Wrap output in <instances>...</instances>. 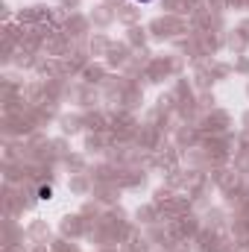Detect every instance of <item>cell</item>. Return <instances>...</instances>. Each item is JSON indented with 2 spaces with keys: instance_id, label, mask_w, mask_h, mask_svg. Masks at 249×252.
Masks as SVG:
<instances>
[{
  "instance_id": "1",
  "label": "cell",
  "mask_w": 249,
  "mask_h": 252,
  "mask_svg": "<svg viewBox=\"0 0 249 252\" xmlns=\"http://www.w3.org/2000/svg\"><path fill=\"white\" fill-rule=\"evenodd\" d=\"M138 3H153V0H138Z\"/></svg>"
}]
</instances>
